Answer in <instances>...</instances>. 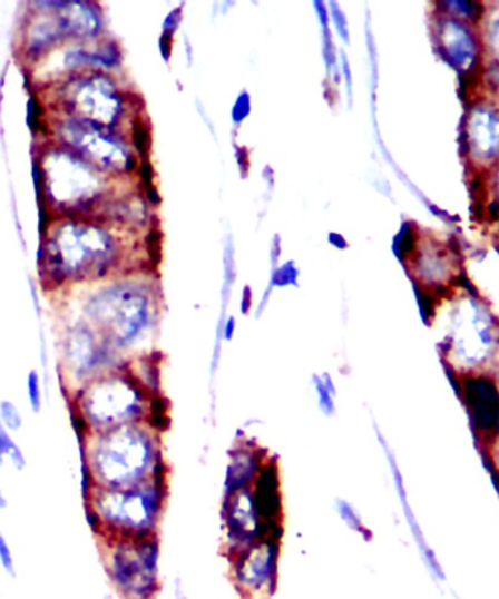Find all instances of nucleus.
I'll return each mask as SVG.
<instances>
[{"label":"nucleus","instance_id":"nucleus-15","mask_svg":"<svg viewBox=\"0 0 499 599\" xmlns=\"http://www.w3.org/2000/svg\"><path fill=\"white\" fill-rule=\"evenodd\" d=\"M440 43L446 58L456 68L468 70L473 67L478 56L477 41L460 22L450 20L441 23Z\"/></svg>","mask_w":499,"mask_h":599},{"label":"nucleus","instance_id":"nucleus-18","mask_svg":"<svg viewBox=\"0 0 499 599\" xmlns=\"http://www.w3.org/2000/svg\"><path fill=\"white\" fill-rule=\"evenodd\" d=\"M334 508H336L339 519L345 523L346 528H350L351 531L356 533H361V536H365L364 522H362L360 513L356 512V509L352 507L350 502L339 499L336 500Z\"/></svg>","mask_w":499,"mask_h":599},{"label":"nucleus","instance_id":"nucleus-12","mask_svg":"<svg viewBox=\"0 0 499 599\" xmlns=\"http://www.w3.org/2000/svg\"><path fill=\"white\" fill-rule=\"evenodd\" d=\"M492 345L491 326L473 304L454 317L453 346L456 355L463 363L482 362Z\"/></svg>","mask_w":499,"mask_h":599},{"label":"nucleus","instance_id":"nucleus-11","mask_svg":"<svg viewBox=\"0 0 499 599\" xmlns=\"http://www.w3.org/2000/svg\"><path fill=\"white\" fill-rule=\"evenodd\" d=\"M62 134L74 148L102 167L125 170L129 166V156H127L124 145L101 132L96 125L70 119L66 121Z\"/></svg>","mask_w":499,"mask_h":599},{"label":"nucleus","instance_id":"nucleus-17","mask_svg":"<svg viewBox=\"0 0 499 599\" xmlns=\"http://www.w3.org/2000/svg\"><path fill=\"white\" fill-rule=\"evenodd\" d=\"M312 390L320 413L326 416H333L336 413L337 390L331 374H314L312 377Z\"/></svg>","mask_w":499,"mask_h":599},{"label":"nucleus","instance_id":"nucleus-22","mask_svg":"<svg viewBox=\"0 0 499 599\" xmlns=\"http://www.w3.org/2000/svg\"><path fill=\"white\" fill-rule=\"evenodd\" d=\"M12 439L8 436V433L4 432L3 425L0 424V463L3 462L4 456L11 455L13 449H16Z\"/></svg>","mask_w":499,"mask_h":599},{"label":"nucleus","instance_id":"nucleus-24","mask_svg":"<svg viewBox=\"0 0 499 599\" xmlns=\"http://www.w3.org/2000/svg\"><path fill=\"white\" fill-rule=\"evenodd\" d=\"M174 599H187L185 589H183L180 583H176V587H174Z\"/></svg>","mask_w":499,"mask_h":599},{"label":"nucleus","instance_id":"nucleus-10","mask_svg":"<svg viewBox=\"0 0 499 599\" xmlns=\"http://www.w3.org/2000/svg\"><path fill=\"white\" fill-rule=\"evenodd\" d=\"M68 100L79 120L98 128L115 124L120 114V98L111 82L102 77L78 79L69 86Z\"/></svg>","mask_w":499,"mask_h":599},{"label":"nucleus","instance_id":"nucleus-8","mask_svg":"<svg viewBox=\"0 0 499 599\" xmlns=\"http://www.w3.org/2000/svg\"><path fill=\"white\" fill-rule=\"evenodd\" d=\"M281 536H271L229 561V575L243 599H272L280 582Z\"/></svg>","mask_w":499,"mask_h":599},{"label":"nucleus","instance_id":"nucleus-23","mask_svg":"<svg viewBox=\"0 0 499 599\" xmlns=\"http://www.w3.org/2000/svg\"><path fill=\"white\" fill-rule=\"evenodd\" d=\"M489 39H491L493 49L499 53V9L498 12L493 13L491 22H489Z\"/></svg>","mask_w":499,"mask_h":599},{"label":"nucleus","instance_id":"nucleus-9","mask_svg":"<svg viewBox=\"0 0 499 599\" xmlns=\"http://www.w3.org/2000/svg\"><path fill=\"white\" fill-rule=\"evenodd\" d=\"M47 195L59 207H79L101 189L100 177L81 158L66 151L50 153L42 163Z\"/></svg>","mask_w":499,"mask_h":599},{"label":"nucleus","instance_id":"nucleus-20","mask_svg":"<svg viewBox=\"0 0 499 599\" xmlns=\"http://www.w3.org/2000/svg\"><path fill=\"white\" fill-rule=\"evenodd\" d=\"M27 390L28 400H30L32 411L39 413V411L41 410L42 400L40 377L39 374H37L36 372H31L30 374H28Z\"/></svg>","mask_w":499,"mask_h":599},{"label":"nucleus","instance_id":"nucleus-4","mask_svg":"<svg viewBox=\"0 0 499 599\" xmlns=\"http://www.w3.org/2000/svg\"><path fill=\"white\" fill-rule=\"evenodd\" d=\"M158 404L159 396L150 395L127 367L98 377L82 401L85 421L97 428L98 433L138 423L162 428L159 419L164 411Z\"/></svg>","mask_w":499,"mask_h":599},{"label":"nucleus","instance_id":"nucleus-2","mask_svg":"<svg viewBox=\"0 0 499 599\" xmlns=\"http://www.w3.org/2000/svg\"><path fill=\"white\" fill-rule=\"evenodd\" d=\"M167 503L168 479L127 489H100L88 518L92 527L110 532L111 540L158 537Z\"/></svg>","mask_w":499,"mask_h":599},{"label":"nucleus","instance_id":"nucleus-13","mask_svg":"<svg viewBox=\"0 0 499 599\" xmlns=\"http://www.w3.org/2000/svg\"><path fill=\"white\" fill-rule=\"evenodd\" d=\"M272 458L256 443L242 440L229 453L224 479V498L253 489L261 480Z\"/></svg>","mask_w":499,"mask_h":599},{"label":"nucleus","instance_id":"nucleus-6","mask_svg":"<svg viewBox=\"0 0 499 599\" xmlns=\"http://www.w3.org/2000/svg\"><path fill=\"white\" fill-rule=\"evenodd\" d=\"M162 549L158 537L112 540L107 559L108 577L124 599H157Z\"/></svg>","mask_w":499,"mask_h":599},{"label":"nucleus","instance_id":"nucleus-1","mask_svg":"<svg viewBox=\"0 0 499 599\" xmlns=\"http://www.w3.org/2000/svg\"><path fill=\"white\" fill-rule=\"evenodd\" d=\"M162 428L154 423L121 425L98 433L91 453V479L100 489H127L167 479Z\"/></svg>","mask_w":499,"mask_h":599},{"label":"nucleus","instance_id":"nucleus-14","mask_svg":"<svg viewBox=\"0 0 499 599\" xmlns=\"http://www.w3.org/2000/svg\"><path fill=\"white\" fill-rule=\"evenodd\" d=\"M468 143L474 156L496 158L499 156V115L487 107H477L468 119Z\"/></svg>","mask_w":499,"mask_h":599},{"label":"nucleus","instance_id":"nucleus-3","mask_svg":"<svg viewBox=\"0 0 499 599\" xmlns=\"http://www.w3.org/2000/svg\"><path fill=\"white\" fill-rule=\"evenodd\" d=\"M87 316L98 334L121 355L127 351L145 353L154 336V308L145 293L129 285L102 289L87 304Z\"/></svg>","mask_w":499,"mask_h":599},{"label":"nucleus","instance_id":"nucleus-7","mask_svg":"<svg viewBox=\"0 0 499 599\" xmlns=\"http://www.w3.org/2000/svg\"><path fill=\"white\" fill-rule=\"evenodd\" d=\"M223 551L228 560L271 536H281L282 523L273 521L256 489L238 491L223 500Z\"/></svg>","mask_w":499,"mask_h":599},{"label":"nucleus","instance_id":"nucleus-19","mask_svg":"<svg viewBox=\"0 0 499 599\" xmlns=\"http://www.w3.org/2000/svg\"><path fill=\"white\" fill-rule=\"evenodd\" d=\"M0 416H2L3 424L7 425L8 429H11L12 432H17V430L21 429L22 416L12 402H0Z\"/></svg>","mask_w":499,"mask_h":599},{"label":"nucleus","instance_id":"nucleus-21","mask_svg":"<svg viewBox=\"0 0 499 599\" xmlns=\"http://www.w3.org/2000/svg\"><path fill=\"white\" fill-rule=\"evenodd\" d=\"M0 563H2L4 570H7L9 575H16L11 549H9L8 542L2 537V533H0Z\"/></svg>","mask_w":499,"mask_h":599},{"label":"nucleus","instance_id":"nucleus-25","mask_svg":"<svg viewBox=\"0 0 499 599\" xmlns=\"http://www.w3.org/2000/svg\"><path fill=\"white\" fill-rule=\"evenodd\" d=\"M7 507V500H4L2 491H0V508Z\"/></svg>","mask_w":499,"mask_h":599},{"label":"nucleus","instance_id":"nucleus-5","mask_svg":"<svg viewBox=\"0 0 499 599\" xmlns=\"http://www.w3.org/2000/svg\"><path fill=\"white\" fill-rule=\"evenodd\" d=\"M46 265L59 278L101 275L111 264L115 245L101 228L66 223L56 228L46 245Z\"/></svg>","mask_w":499,"mask_h":599},{"label":"nucleus","instance_id":"nucleus-16","mask_svg":"<svg viewBox=\"0 0 499 599\" xmlns=\"http://www.w3.org/2000/svg\"><path fill=\"white\" fill-rule=\"evenodd\" d=\"M58 16L66 36H91L98 30V18L87 4L79 2L60 4Z\"/></svg>","mask_w":499,"mask_h":599}]
</instances>
